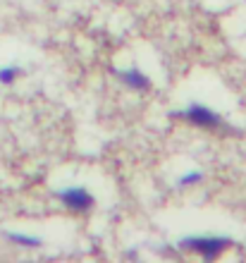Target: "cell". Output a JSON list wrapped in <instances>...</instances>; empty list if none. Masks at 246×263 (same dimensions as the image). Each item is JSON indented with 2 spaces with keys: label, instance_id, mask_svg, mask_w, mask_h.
Masks as SVG:
<instances>
[{
  "label": "cell",
  "instance_id": "1",
  "mask_svg": "<svg viewBox=\"0 0 246 263\" xmlns=\"http://www.w3.org/2000/svg\"><path fill=\"white\" fill-rule=\"evenodd\" d=\"M230 247H232V237H225V235H189V237H182L177 242V249L194 251L198 256H203L205 261L218 258Z\"/></svg>",
  "mask_w": 246,
  "mask_h": 263
},
{
  "label": "cell",
  "instance_id": "2",
  "mask_svg": "<svg viewBox=\"0 0 246 263\" xmlns=\"http://www.w3.org/2000/svg\"><path fill=\"white\" fill-rule=\"evenodd\" d=\"M177 118H184L186 122H192L194 127H201V129H220V127H227L222 115L205 103L186 105L182 112H177Z\"/></svg>",
  "mask_w": 246,
  "mask_h": 263
},
{
  "label": "cell",
  "instance_id": "3",
  "mask_svg": "<svg viewBox=\"0 0 246 263\" xmlns=\"http://www.w3.org/2000/svg\"><path fill=\"white\" fill-rule=\"evenodd\" d=\"M58 199L62 201V206L72 208V211H79V213H84V211H91V208L96 206V196L91 194L86 187H65L58 192Z\"/></svg>",
  "mask_w": 246,
  "mask_h": 263
},
{
  "label": "cell",
  "instance_id": "4",
  "mask_svg": "<svg viewBox=\"0 0 246 263\" xmlns=\"http://www.w3.org/2000/svg\"><path fill=\"white\" fill-rule=\"evenodd\" d=\"M115 74L120 77V82L127 86L129 91H148L150 89V79L137 67H129V69H115Z\"/></svg>",
  "mask_w": 246,
  "mask_h": 263
},
{
  "label": "cell",
  "instance_id": "5",
  "mask_svg": "<svg viewBox=\"0 0 246 263\" xmlns=\"http://www.w3.org/2000/svg\"><path fill=\"white\" fill-rule=\"evenodd\" d=\"M7 239L14 244H20V247H41L43 239L41 237H34V235H22V232H7Z\"/></svg>",
  "mask_w": 246,
  "mask_h": 263
},
{
  "label": "cell",
  "instance_id": "6",
  "mask_svg": "<svg viewBox=\"0 0 246 263\" xmlns=\"http://www.w3.org/2000/svg\"><path fill=\"white\" fill-rule=\"evenodd\" d=\"M20 77H22L20 65H5V67H0V84H5V86L14 84Z\"/></svg>",
  "mask_w": 246,
  "mask_h": 263
},
{
  "label": "cell",
  "instance_id": "7",
  "mask_svg": "<svg viewBox=\"0 0 246 263\" xmlns=\"http://www.w3.org/2000/svg\"><path fill=\"white\" fill-rule=\"evenodd\" d=\"M198 182H203V173L201 170H186L184 175L177 177V187H194Z\"/></svg>",
  "mask_w": 246,
  "mask_h": 263
}]
</instances>
